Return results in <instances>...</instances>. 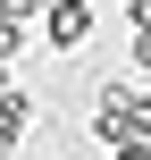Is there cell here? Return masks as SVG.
Segmentation results:
<instances>
[{
    "mask_svg": "<svg viewBox=\"0 0 151 160\" xmlns=\"http://www.w3.org/2000/svg\"><path fill=\"white\" fill-rule=\"evenodd\" d=\"M118 110H126V127L151 143V93H126V84H118Z\"/></svg>",
    "mask_w": 151,
    "mask_h": 160,
    "instance_id": "cell-3",
    "label": "cell"
},
{
    "mask_svg": "<svg viewBox=\"0 0 151 160\" xmlns=\"http://www.w3.org/2000/svg\"><path fill=\"white\" fill-rule=\"evenodd\" d=\"M126 59H134V68H143V76H151V25H143V34H134V42H126Z\"/></svg>",
    "mask_w": 151,
    "mask_h": 160,
    "instance_id": "cell-4",
    "label": "cell"
},
{
    "mask_svg": "<svg viewBox=\"0 0 151 160\" xmlns=\"http://www.w3.org/2000/svg\"><path fill=\"white\" fill-rule=\"evenodd\" d=\"M42 34H50V51H84L92 42V0H42Z\"/></svg>",
    "mask_w": 151,
    "mask_h": 160,
    "instance_id": "cell-1",
    "label": "cell"
},
{
    "mask_svg": "<svg viewBox=\"0 0 151 160\" xmlns=\"http://www.w3.org/2000/svg\"><path fill=\"white\" fill-rule=\"evenodd\" d=\"M25 127H34V101L0 84V152H17V135H25Z\"/></svg>",
    "mask_w": 151,
    "mask_h": 160,
    "instance_id": "cell-2",
    "label": "cell"
},
{
    "mask_svg": "<svg viewBox=\"0 0 151 160\" xmlns=\"http://www.w3.org/2000/svg\"><path fill=\"white\" fill-rule=\"evenodd\" d=\"M126 25L143 34V25H151V0H126Z\"/></svg>",
    "mask_w": 151,
    "mask_h": 160,
    "instance_id": "cell-5",
    "label": "cell"
}]
</instances>
